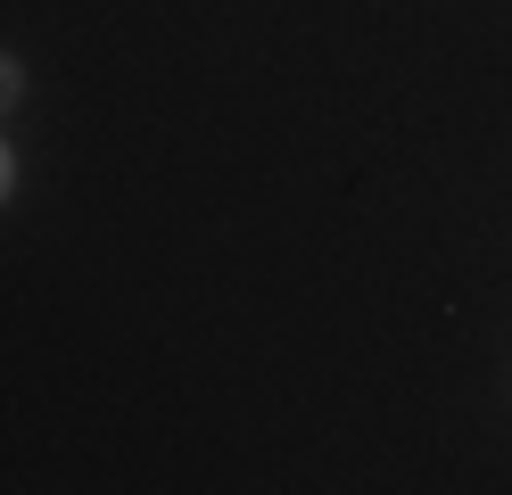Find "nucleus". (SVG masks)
Instances as JSON below:
<instances>
[{
  "mask_svg": "<svg viewBox=\"0 0 512 495\" xmlns=\"http://www.w3.org/2000/svg\"><path fill=\"white\" fill-rule=\"evenodd\" d=\"M9 182H17V165H9V149H0V198H9Z\"/></svg>",
  "mask_w": 512,
  "mask_h": 495,
  "instance_id": "2",
  "label": "nucleus"
},
{
  "mask_svg": "<svg viewBox=\"0 0 512 495\" xmlns=\"http://www.w3.org/2000/svg\"><path fill=\"white\" fill-rule=\"evenodd\" d=\"M17 83H25V75H17V58H0V108L17 99Z\"/></svg>",
  "mask_w": 512,
  "mask_h": 495,
  "instance_id": "1",
  "label": "nucleus"
}]
</instances>
